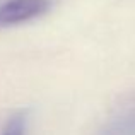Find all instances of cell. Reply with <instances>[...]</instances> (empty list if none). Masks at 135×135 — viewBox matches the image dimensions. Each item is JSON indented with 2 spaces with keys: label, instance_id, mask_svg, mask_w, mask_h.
<instances>
[{
  "label": "cell",
  "instance_id": "6da1fadb",
  "mask_svg": "<svg viewBox=\"0 0 135 135\" xmlns=\"http://www.w3.org/2000/svg\"><path fill=\"white\" fill-rule=\"evenodd\" d=\"M51 0H5L0 3V26H17L46 14Z\"/></svg>",
  "mask_w": 135,
  "mask_h": 135
},
{
  "label": "cell",
  "instance_id": "7a4b0ae2",
  "mask_svg": "<svg viewBox=\"0 0 135 135\" xmlns=\"http://www.w3.org/2000/svg\"><path fill=\"white\" fill-rule=\"evenodd\" d=\"M98 135H135V98L111 113L98 130Z\"/></svg>",
  "mask_w": 135,
  "mask_h": 135
},
{
  "label": "cell",
  "instance_id": "3957f363",
  "mask_svg": "<svg viewBox=\"0 0 135 135\" xmlns=\"http://www.w3.org/2000/svg\"><path fill=\"white\" fill-rule=\"evenodd\" d=\"M0 135H27V116L24 111H17L7 120Z\"/></svg>",
  "mask_w": 135,
  "mask_h": 135
}]
</instances>
